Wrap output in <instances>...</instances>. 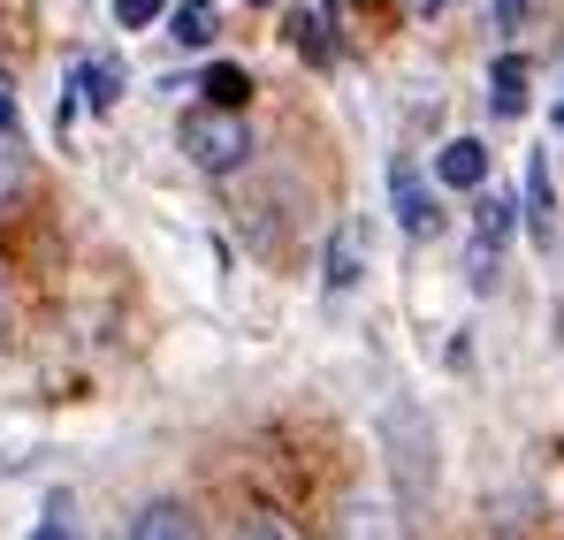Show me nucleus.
<instances>
[{
	"label": "nucleus",
	"instance_id": "nucleus-6",
	"mask_svg": "<svg viewBox=\"0 0 564 540\" xmlns=\"http://www.w3.org/2000/svg\"><path fill=\"white\" fill-rule=\"evenodd\" d=\"M488 107H496L503 122L527 114V62H519V54H503V62L488 69Z\"/></svg>",
	"mask_w": 564,
	"mask_h": 540
},
{
	"label": "nucleus",
	"instance_id": "nucleus-5",
	"mask_svg": "<svg viewBox=\"0 0 564 540\" xmlns=\"http://www.w3.org/2000/svg\"><path fill=\"white\" fill-rule=\"evenodd\" d=\"M435 183H451V190H480V183H488V145H480V137H451V145L435 153Z\"/></svg>",
	"mask_w": 564,
	"mask_h": 540
},
{
	"label": "nucleus",
	"instance_id": "nucleus-11",
	"mask_svg": "<svg viewBox=\"0 0 564 540\" xmlns=\"http://www.w3.org/2000/svg\"><path fill=\"white\" fill-rule=\"evenodd\" d=\"M245 69H206V99H214V107H237V99H245Z\"/></svg>",
	"mask_w": 564,
	"mask_h": 540
},
{
	"label": "nucleus",
	"instance_id": "nucleus-17",
	"mask_svg": "<svg viewBox=\"0 0 564 540\" xmlns=\"http://www.w3.org/2000/svg\"><path fill=\"white\" fill-rule=\"evenodd\" d=\"M488 15H496V23H503V31H511V23H519V15H527V0H488Z\"/></svg>",
	"mask_w": 564,
	"mask_h": 540
},
{
	"label": "nucleus",
	"instance_id": "nucleus-15",
	"mask_svg": "<svg viewBox=\"0 0 564 540\" xmlns=\"http://www.w3.org/2000/svg\"><path fill=\"white\" fill-rule=\"evenodd\" d=\"M15 153H23V145H0V206H8L15 183H23V161H15Z\"/></svg>",
	"mask_w": 564,
	"mask_h": 540
},
{
	"label": "nucleus",
	"instance_id": "nucleus-14",
	"mask_svg": "<svg viewBox=\"0 0 564 540\" xmlns=\"http://www.w3.org/2000/svg\"><path fill=\"white\" fill-rule=\"evenodd\" d=\"M0 145H23V114H15V85L0 77Z\"/></svg>",
	"mask_w": 564,
	"mask_h": 540
},
{
	"label": "nucleus",
	"instance_id": "nucleus-13",
	"mask_svg": "<svg viewBox=\"0 0 564 540\" xmlns=\"http://www.w3.org/2000/svg\"><path fill=\"white\" fill-rule=\"evenodd\" d=\"M290 46H297V54H313V62H321V54H328V46H321V23H313V15H305V8H297V15H290Z\"/></svg>",
	"mask_w": 564,
	"mask_h": 540
},
{
	"label": "nucleus",
	"instance_id": "nucleus-8",
	"mask_svg": "<svg viewBox=\"0 0 564 540\" xmlns=\"http://www.w3.org/2000/svg\"><path fill=\"white\" fill-rule=\"evenodd\" d=\"M69 85H77L85 107H115V99H122V69H115V62H77Z\"/></svg>",
	"mask_w": 564,
	"mask_h": 540
},
{
	"label": "nucleus",
	"instance_id": "nucleus-3",
	"mask_svg": "<svg viewBox=\"0 0 564 540\" xmlns=\"http://www.w3.org/2000/svg\"><path fill=\"white\" fill-rule=\"evenodd\" d=\"M389 206H397V229H404V236H435V229H443V213H435V198H427V183H420L412 161L389 168Z\"/></svg>",
	"mask_w": 564,
	"mask_h": 540
},
{
	"label": "nucleus",
	"instance_id": "nucleus-2",
	"mask_svg": "<svg viewBox=\"0 0 564 540\" xmlns=\"http://www.w3.org/2000/svg\"><path fill=\"white\" fill-rule=\"evenodd\" d=\"M511 221H519V206H511L503 190H488V198L473 206V252H466L473 289H488V282H496V252L511 244Z\"/></svg>",
	"mask_w": 564,
	"mask_h": 540
},
{
	"label": "nucleus",
	"instance_id": "nucleus-18",
	"mask_svg": "<svg viewBox=\"0 0 564 540\" xmlns=\"http://www.w3.org/2000/svg\"><path fill=\"white\" fill-rule=\"evenodd\" d=\"M557 130H564V99H557Z\"/></svg>",
	"mask_w": 564,
	"mask_h": 540
},
{
	"label": "nucleus",
	"instance_id": "nucleus-10",
	"mask_svg": "<svg viewBox=\"0 0 564 540\" xmlns=\"http://www.w3.org/2000/svg\"><path fill=\"white\" fill-rule=\"evenodd\" d=\"M550 206H557V190H550V161H534L527 168V229L550 244Z\"/></svg>",
	"mask_w": 564,
	"mask_h": 540
},
{
	"label": "nucleus",
	"instance_id": "nucleus-19",
	"mask_svg": "<svg viewBox=\"0 0 564 540\" xmlns=\"http://www.w3.org/2000/svg\"><path fill=\"white\" fill-rule=\"evenodd\" d=\"M427 8H443V0H427Z\"/></svg>",
	"mask_w": 564,
	"mask_h": 540
},
{
	"label": "nucleus",
	"instance_id": "nucleus-1",
	"mask_svg": "<svg viewBox=\"0 0 564 540\" xmlns=\"http://www.w3.org/2000/svg\"><path fill=\"white\" fill-rule=\"evenodd\" d=\"M184 153H191V168H206V176H229V168H245V153H252V130H245V114H229V107H214V114H191V122H184Z\"/></svg>",
	"mask_w": 564,
	"mask_h": 540
},
{
	"label": "nucleus",
	"instance_id": "nucleus-7",
	"mask_svg": "<svg viewBox=\"0 0 564 540\" xmlns=\"http://www.w3.org/2000/svg\"><path fill=\"white\" fill-rule=\"evenodd\" d=\"M359 274H367V244H359V221H344L328 236V289H351Z\"/></svg>",
	"mask_w": 564,
	"mask_h": 540
},
{
	"label": "nucleus",
	"instance_id": "nucleus-12",
	"mask_svg": "<svg viewBox=\"0 0 564 540\" xmlns=\"http://www.w3.org/2000/svg\"><path fill=\"white\" fill-rule=\"evenodd\" d=\"M169 15V0H115V23L122 31H145V23H161Z\"/></svg>",
	"mask_w": 564,
	"mask_h": 540
},
{
	"label": "nucleus",
	"instance_id": "nucleus-4",
	"mask_svg": "<svg viewBox=\"0 0 564 540\" xmlns=\"http://www.w3.org/2000/svg\"><path fill=\"white\" fill-rule=\"evenodd\" d=\"M161 23H169V38L191 46V54L221 38V8H214V0H169V15H161Z\"/></svg>",
	"mask_w": 564,
	"mask_h": 540
},
{
	"label": "nucleus",
	"instance_id": "nucleus-9",
	"mask_svg": "<svg viewBox=\"0 0 564 540\" xmlns=\"http://www.w3.org/2000/svg\"><path fill=\"white\" fill-rule=\"evenodd\" d=\"M130 533L138 540H176V533H191V510L184 503H145V510L130 518Z\"/></svg>",
	"mask_w": 564,
	"mask_h": 540
},
{
	"label": "nucleus",
	"instance_id": "nucleus-16",
	"mask_svg": "<svg viewBox=\"0 0 564 540\" xmlns=\"http://www.w3.org/2000/svg\"><path fill=\"white\" fill-rule=\"evenodd\" d=\"M39 533H69V495H54V503H46V518H39Z\"/></svg>",
	"mask_w": 564,
	"mask_h": 540
}]
</instances>
